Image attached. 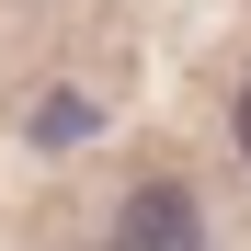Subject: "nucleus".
I'll return each instance as SVG.
<instances>
[{
	"instance_id": "f257e3e1",
	"label": "nucleus",
	"mask_w": 251,
	"mask_h": 251,
	"mask_svg": "<svg viewBox=\"0 0 251 251\" xmlns=\"http://www.w3.org/2000/svg\"><path fill=\"white\" fill-rule=\"evenodd\" d=\"M103 251H205V205H194V183H126Z\"/></svg>"
},
{
	"instance_id": "f03ea898",
	"label": "nucleus",
	"mask_w": 251,
	"mask_h": 251,
	"mask_svg": "<svg viewBox=\"0 0 251 251\" xmlns=\"http://www.w3.org/2000/svg\"><path fill=\"white\" fill-rule=\"evenodd\" d=\"M240 160H251V80H240Z\"/></svg>"
}]
</instances>
